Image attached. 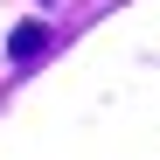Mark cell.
<instances>
[{
	"label": "cell",
	"instance_id": "6da1fadb",
	"mask_svg": "<svg viewBox=\"0 0 160 160\" xmlns=\"http://www.w3.org/2000/svg\"><path fill=\"white\" fill-rule=\"evenodd\" d=\"M42 49H49V28H42V21H28V28H14V42H7V56H14V63H35Z\"/></svg>",
	"mask_w": 160,
	"mask_h": 160
}]
</instances>
